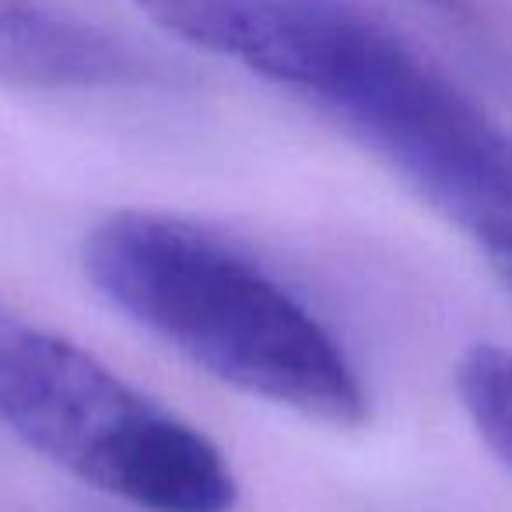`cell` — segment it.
I'll list each match as a JSON object with an SVG mask.
<instances>
[{
	"mask_svg": "<svg viewBox=\"0 0 512 512\" xmlns=\"http://www.w3.org/2000/svg\"><path fill=\"white\" fill-rule=\"evenodd\" d=\"M95 292L218 383L330 428H358L369 393L348 351L271 271L162 211H116L81 249Z\"/></svg>",
	"mask_w": 512,
	"mask_h": 512,
	"instance_id": "6da1fadb",
	"label": "cell"
},
{
	"mask_svg": "<svg viewBox=\"0 0 512 512\" xmlns=\"http://www.w3.org/2000/svg\"><path fill=\"white\" fill-rule=\"evenodd\" d=\"M288 92L358 137L491 260L512 256V130L400 32L344 0Z\"/></svg>",
	"mask_w": 512,
	"mask_h": 512,
	"instance_id": "7a4b0ae2",
	"label": "cell"
},
{
	"mask_svg": "<svg viewBox=\"0 0 512 512\" xmlns=\"http://www.w3.org/2000/svg\"><path fill=\"white\" fill-rule=\"evenodd\" d=\"M0 425L81 484L144 512H232L239 481L200 428L81 344L0 309Z\"/></svg>",
	"mask_w": 512,
	"mask_h": 512,
	"instance_id": "3957f363",
	"label": "cell"
},
{
	"mask_svg": "<svg viewBox=\"0 0 512 512\" xmlns=\"http://www.w3.org/2000/svg\"><path fill=\"white\" fill-rule=\"evenodd\" d=\"M148 64L106 29L46 4L0 0V81L18 88H116L141 81Z\"/></svg>",
	"mask_w": 512,
	"mask_h": 512,
	"instance_id": "277c9868",
	"label": "cell"
},
{
	"mask_svg": "<svg viewBox=\"0 0 512 512\" xmlns=\"http://www.w3.org/2000/svg\"><path fill=\"white\" fill-rule=\"evenodd\" d=\"M456 393L481 442L512 474V351L474 344L456 365Z\"/></svg>",
	"mask_w": 512,
	"mask_h": 512,
	"instance_id": "5b68a950",
	"label": "cell"
},
{
	"mask_svg": "<svg viewBox=\"0 0 512 512\" xmlns=\"http://www.w3.org/2000/svg\"><path fill=\"white\" fill-rule=\"evenodd\" d=\"M495 267H498V274H502V281L509 285V292H512V256H509V260H495Z\"/></svg>",
	"mask_w": 512,
	"mask_h": 512,
	"instance_id": "8992f818",
	"label": "cell"
}]
</instances>
